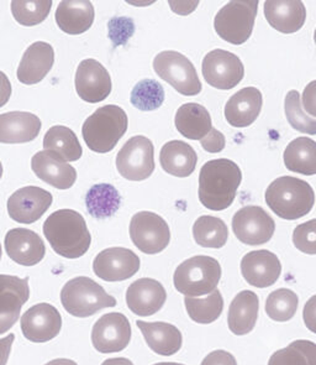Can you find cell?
Returning <instances> with one entry per match:
<instances>
[{"label": "cell", "mask_w": 316, "mask_h": 365, "mask_svg": "<svg viewBox=\"0 0 316 365\" xmlns=\"http://www.w3.org/2000/svg\"><path fill=\"white\" fill-rule=\"evenodd\" d=\"M164 101V89L157 81L139 82L131 92V103L139 110L149 112L161 107Z\"/></svg>", "instance_id": "obj_41"}, {"label": "cell", "mask_w": 316, "mask_h": 365, "mask_svg": "<svg viewBox=\"0 0 316 365\" xmlns=\"http://www.w3.org/2000/svg\"><path fill=\"white\" fill-rule=\"evenodd\" d=\"M11 96V83L8 76L0 71V108L9 102Z\"/></svg>", "instance_id": "obj_47"}, {"label": "cell", "mask_w": 316, "mask_h": 365, "mask_svg": "<svg viewBox=\"0 0 316 365\" xmlns=\"http://www.w3.org/2000/svg\"><path fill=\"white\" fill-rule=\"evenodd\" d=\"M41 127L40 118L33 113L10 112L0 114V143H30L38 138Z\"/></svg>", "instance_id": "obj_26"}, {"label": "cell", "mask_w": 316, "mask_h": 365, "mask_svg": "<svg viewBox=\"0 0 316 365\" xmlns=\"http://www.w3.org/2000/svg\"><path fill=\"white\" fill-rule=\"evenodd\" d=\"M201 72L208 85L228 91L243 80L245 67L233 52L216 48L206 53L201 63Z\"/></svg>", "instance_id": "obj_11"}, {"label": "cell", "mask_w": 316, "mask_h": 365, "mask_svg": "<svg viewBox=\"0 0 316 365\" xmlns=\"http://www.w3.org/2000/svg\"><path fill=\"white\" fill-rule=\"evenodd\" d=\"M139 265V258L132 250L115 247L105 249L95 257L93 272L102 280L117 282L134 277Z\"/></svg>", "instance_id": "obj_17"}, {"label": "cell", "mask_w": 316, "mask_h": 365, "mask_svg": "<svg viewBox=\"0 0 316 365\" xmlns=\"http://www.w3.org/2000/svg\"><path fill=\"white\" fill-rule=\"evenodd\" d=\"M62 328V316L50 304H38L30 307L21 317L23 337L33 343H46L56 338Z\"/></svg>", "instance_id": "obj_16"}, {"label": "cell", "mask_w": 316, "mask_h": 365, "mask_svg": "<svg viewBox=\"0 0 316 365\" xmlns=\"http://www.w3.org/2000/svg\"><path fill=\"white\" fill-rule=\"evenodd\" d=\"M102 365H134V363L127 358H110L102 361Z\"/></svg>", "instance_id": "obj_49"}, {"label": "cell", "mask_w": 316, "mask_h": 365, "mask_svg": "<svg viewBox=\"0 0 316 365\" xmlns=\"http://www.w3.org/2000/svg\"><path fill=\"white\" fill-rule=\"evenodd\" d=\"M265 16L272 28L282 34H294L304 26L307 9L300 0H268Z\"/></svg>", "instance_id": "obj_24"}, {"label": "cell", "mask_w": 316, "mask_h": 365, "mask_svg": "<svg viewBox=\"0 0 316 365\" xmlns=\"http://www.w3.org/2000/svg\"><path fill=\"white\" fill-rule=\"evenodd\" d=\"M0 259H1V245H0Z\"/></svg>", "instance_id": "obj_54"}, {"label": "cell", "mask_w": 316, "mask_h": 365, "mask_svg": "<svg viewBox=\"0 0 316 365\" xmlns=\"http://www.w3.org/2000/svg\"><path fill=\"white\" fill-rule=\"evenodd\" d=\"M200 365H237V361L231 353L218 349L205 356Z\"/></svg>", "instance_id": "obj_44"}, {"label": "cell", "mask_w": 316, "mask_h": 365, "mask_svg": "<svg viewBox=\"0 0 316 365\" xmlns=\"http://www.w3.org/2000/svg\"><path fill=\"white\" fill-rule=\"evenodd\" d=\"M200 144L203 146L205 151H208L210 154H216L225 149L226 140L223 133H220L218 129L213 128L208 135L205 136L203 140L200 141Z\"/></svg>", "instance_id": "obj_43"}, {"label": "cell", "mask_w": 316, "mask_h": 365, "mask_svg": "<svg viewBox=\"0 0 316 365\" xmlns=\"http://www.w3.org/2000/svg\"><path fill=\"white\" fill-rule=\"evenodd\" d=\"M52 201L51 192L36 186H26L10 196L8 213L10 218L18 223L31 225L46 213L51 207Z\"/></svg>", "instance_id": "obj_15"}, {"label": "cell", "mask_w": 316, "mask_h": 365, "mask_svg": "<svg viewBox=\"0 0 316 365\" xmlns=\"http://www.w3.org/2000/svg\"><path fill=\"white\" fill-rule=\"evenodd\" d=\"M293 244L302 253L316 255V218L297 225L293 232Z\"/></svg>", "instance_id": "obj_42"}, {"label": "cell", "mask_w": 316, "mask_h": 365, "mask_svg": "<svg viewBox=\"0 0 316 365\" xmlns=\"http://www.w3.org/2000/svg\"><path fill=\"white\" fill-rule=\"evenodd\" d=\"M284 165L292 173L316 175V141L300 136L289 143L283 155Z\"/></svg>", "instance_id": "obj_32"}, {"label": "cell", "mask_w": 316, "mask_h": 365, "mask_svg": "<svg viewBox=\"0 0 316 365\" xmlns=\"http://www.w3.org/2000/svg\"><path fill=\"white\" fill-rule=\"evenodd\" d=\"M154 148L146 136L137 135L126 141L117 156V169L129 181H144L154 171Z\"/></svg>", "instance_id": "obj_9"}, {"label": "cell", "mask_w": 316, "mask_h": 365, "mask_svg": "<svg viewBox=\"0 0 316 365\" xmlns=\"http://www.w3.org/2000/svg\"><path fill=\"white\" fill-rule=\"evenodd\" d=\"M51 0H36V1H11V13L14 19L23 26H35L46 20L52 8Z\"/></svg>", "instance_id": "obj_39"}, {"label": "cell", "mask_w": 316, "mask_h": 365, "mask_svg": "<svg viewBox=\"0 0 316 365\" xmlns=\"http://www.w3.org/2000/svg\"><path fill=\"white\" fill-rule=\"evenodd\" d=\"M302 107L309 117L316 118V81H312L305 87L302 96Z\"/></svg>", "instance_id": "obj_45"}, {"label": "cell", "mask_w": 316, "mask_h": 365, "mask_svg": "<svg viewBox=\"0 0 316 365\" xmlns=\"http://www.w3.org/2000/svg\"><path fill=\"white\" fill-rule=\"evenodd\" d=\"M221 279V267L216 259L196 255L178 265L173 282L178 292L186 297L209 295L216 290Z\"/></svg>", "instance_id": "obj_6"}, {"label": "cell", "mask_w": 316, "mask_h": 365, "mask_svg": "<svg viewBox=\"0 0 316 365\" xmlns=\"http://www.w3.org/2000/svg\"><path fill=\"white\" fill-rule=\"evenodd\" d=\"M257 0H235L215 15V31L226 43L242 45L251 38L256 20Z\"/></svg>", "instance_id": "obj_7"}, {"label": "cell", "mask_w": 316, "mask_h": 365, "mask_svg": "<svg viewBox=\"0 0 316 365\" xmlns=\"http://www.w3.org/2000/svg\"><path fill=\"white\" fill-rule=\"evenodd\" d=\"M43 149L56 153L65 161H77L83 155V149L75 131L65 125H55L46 131Z\"/></svg>", "instance_id": "obj_33"}, {"label": "cell", "mask_w": 316, "mask_h": 365, "mask_svg": "<svg viewBox=\"0 0 316 365\" xmlns=\"http://www.w3.org/2000/svg\"><path fill=\"white\" fill-rule=\"evenodd\" d=\"M299 297L289 289L273 291L265 301V314L277 322H287L297 314Z\"/></svg>", "instance_id": "obj_38"}, {"label": "cell", "mask_w": 316, "mask_h": 365, "mask_svg": "<svg viewBox=\"0 0 316 365\" xmlns=\"http://www.w3.org/2000/svg\"><path fill=\"white\" fill-rule=\"evenodd\" d=\"M94 18V6L88 0H65L57 6V25L68 35H80L88 31L93 25Z\"/></svg>", "instance_id": "obj_27"}, {"label": "cell", "mask_w": 316, "mask_h": 365, "mask_svg": "<svg viewBox=\"0 0 316 365\" xmlns=\"http://www.w3.org/2000/svg\"><path fill=\"white\" fill-rule=\"evenodd\" d=\"M263 104V97L256 87H246L233 94L225 106V118L235 128L250 127L256 122Z\"/></svg>", "instance_id": "obj_25"}, {"label": "cell", "mask_w": 316, "mask_h": 365, "mask_svg": "<svg viewBox=\"0 0 316 365\" xmlns=\"http://www.w3.org/2000/svg\"><path fill=\"white\" fill-rule=\"evenodd\" d=\"M5 250L9 258L23 267H33L42 262L46 247L38 233L26 228H14L5 235Z\"/></svg>", "instance_id": "obj_21"}, {"label": "cell", "mask_w": 316, "mask_h": 365, "mask_svg": "<svg viewBox=\"0 0 316 365\" xmlns=\"http://www.w3.org/2000/svg\"><path fill=\"white\" fill-rule=\"evenodd\" d=\"M314 41H315V43H316V29H315V33H314Z\"/></svg>", "instance_id": "obj_53"}, {"label": "cell", "mask_w": 316, "mask_h": 365, "mask_svg": "<svg viewBox=\"0 0 316 365\" xmlns=\"http://www.w3.org/2000/svg\"><path fill=\"white\" fill-rule=\"evenodd\" d=\"M174 124L181 135L201 141L213 129L210 113L198 103H186L178 108Z\"/></svg>", "instance_id": "obj_31"}, {"label": "cell", "mask_w": 316, "mask_h": 365, "mask_svg": "<svg viewBox=\"0 0 316 365\" xmlns=\"http://www.w3.org/2000/svg\"><path fill=\"white\" fill-rule=\"evenodd\" d=\"M233 230L242 243L262 245L275 235V222L262 207L246 206L233 215Z\"/></svg>", "instance_id": "obj_12"}, {"label": "cell", "mask_w": 316, "mask_h": 365, "mask_svg": "<svg viewBox=\"0 0 316 365\" xmlns=\"http://www.w3.org/2000/svg\"><path fill=\"white\" fill-rule=\"evenodd\" d=\"M154 70L158 77L172 86L178 93L191 97L201 92L196 67L183 53L162 51L154 57Z\"/></svg>", "instance_id": "obj_8"}, {"label": "cell", "mask_w": 316, "mask_h": 365, "mask_svg": "<svg viewBox=\"0 0 316 365\" xmlns=\"http://www.w3.org/2000/svg\"><path fill=\"white\" fill-rule=\"evenodd\" d=\"M302 319L307 329L316 334V295L312 296L304 306Z\"/></svg>", "instance_id": "obj_46"}, {"label": "cell", "mask_w": 316, "mask_h": 365, "mask_svg": "<svg viewBox=\"0 0 316 365\" xmlns=\"http://www.w3.org/2000/svg\"><path fill=\"white\" fill-rule=\"evenodd\" d=\"M120 201L117 188L107 183L93 186L85 198L89 213L95 218L112 217L119 210Z\"/></svg>", "instance_id": "obj_35"}, {"label": "cell", "mask_w": 316, "mask_h": 365, "mask_svg": "<svg viewBox=\"0 0 316 365\" xmlns=\"http://www.w3.org/2000/svg\"><path fill=\"white\" fill-rule=\"evenodd\" d=\"M167 300V292L159 281L142 277L134 281L126 291V304L136 316L149 317L161 311Z\"/></svg>", "instance_id": "obj_19"}, {"label": "cell", "mask_w": 316, "mask_h": 365, "mask_svg": "<svg viewBox=\"0 0 316 365\" xmlns=\"http://www.w3.org/2000/svg\"><path fill=\"white\" fill-rule=\"evenodd\" d=\"M159 163L166 173L176 178H188L196 171L198 155L181 140L168 141L159 153Z\"/></svg>", "instance_id": "obj_30"}, {"label": "cell", "mask_w": 316, "mask_h": 365, "mask_svg": "<svg viewBox=\"0 0 316 365\" xmlns=\"http://www.w3.org/2000/svg\"><path fill=\"white\" fill-rule=\"evenodd\" d=\"M144 334L147 346L158 356H171L181 351L183 336L181 331L171 323L136 322Z\"/></svg>", "instance_id": "obj_28"}, {"label": "cell", "mask_w": 316, "mask_h": 365, "mask_svg": "<svg viewBox=\"0 0 316 365\" xmlns=\"http://www.w3.org/2000/svg\"><path fill=\"white\" fill-rule=\"evenodd\" d=\"M60 302L68 314L85 319L100 309L117 306V299L110 296L98 282L90 277H79L68 281L60 291Z\"/></svg>", "instance_id": "obj_5"}, {"label": "cell", "mask_w": 316, "mask_h": 365, "mask_svg": "<svg viewBox=\"0 0 316 365\" xmlns=\"http://www.w3.org/2000/svg\"><path fill=\"white\" fill-rule=\"evenodd\" d=\"M258 309L260 300L255 292L250 290L238 292L228 309L230 331L236 336H245L252 332L258 319Z\"/></svg>", "instance_id": "obj_29"}, {"label": "cell", "mask_w": 316, "mask_h": 365, "mask_svg": "<svg viewBox=\"0 0 316 365\" xmlns=\"http://www.w3.org/2000/svg\"><path fill=\"white\" fill-rule=\"evenodd\" d=\"M154 365H184V364H179V363H157V364Z\"/></svg>", "instance_id": "obj_51"}, {"label": "cell", "mask_w": 316, "mask_h": 365, "mask_svg": "<svg viewBox=\"0 0 316 365\" xmlns=\"http://www.w3.org/2000/svg\"><path fill=\"white\" fill-rule=\"evenodd\" d=\"M186 314L194 322L210 324L221 316L223 311V299L221 292L216 289L205 299L186 297L184 299Z\"/></svg>", "instance_id": "obj_36"}, {"label": "cell", "mask_w": 316, "mask_h": 365, "mask_svg": "<svg viewBox=\"0 0 316 365\" xmlns=\"http://www.w3.org/2000/svg\"><path fill=\"white\" fill-rule=\"evenodd\" d=\"M241 274L250 285L265 289L277 282L282 274V264L270 250H255L242 258Z\"/></svg>", "instance_id": "obj_20"}, {"label": "cell", "mask_w": 316, "mask_h": 365, "mask_svg": "<svg viewBox=\"0 0 316 365\" xmlns=\"http://www.w3.org/2000/svg\"><path fill=\"white\" fill-rule=\"evenodd\" d=\"M284 110L290 127L304 134L316 135V119L309 117L302 110L300 93L295 89H292L287 93L284 101Z\"/></svg>", "instance_id": "obj_40"}, {"label": "cell", "mask_w": 316, "mask_h": 365, "mask_svg": "<svg viewBox=\"0 0 316 365\" xmlns=\"http://www.w3.org/2000/svg\"><path fill=\"white\" fill-rule=\"evenodd\" d=\"M43 235L55 253L67 259L83 257L92 243L83 215L73 210L53 212L43 223Z\"/></svg>", "instance_id": "obj_2"}, {"label": "cell", "mask_w": 316, "mask_h": 365, "mask_svg": "<svg viewBox=\"0 0 316 365\" xmlns=\"http://www.w3.org/2000/svg\"><path fill=\"white\" fill-rule=\"evenodd\" d=\"M31 169L43 182L58 190H68L77 180L75 168L52 151H38L33 155Z\"/></svg>", "instance_id": "obj_22"}, {"label": "cell", "mask_w": 316, "mask_h": 365, "mask_svg": "<svg viewBox=\"0 0 316 365\" xmlns=\"http://www.w3.org/2000/svg\"><path fill=\"white\" fill-rule=\"evenodd\" d=\"M45 365H78L75 361H70V359H53V361H48Z\"/></svg>", "instance_id": "obj_50"}, {"label": "cell", "mask_w": 316, "mask_h": 365, "mask_svg": "<svg viewBox=\"0 0 316 365\" xmlns=\"http://www.w3.org/2000/svg\"><path fill=\"white\" fill-rule=\"evenodd\" d=\"M268 365H316V343L297 339L272 354Z\"/></svg>", "instance_id": "obj_37"}, {"label": "cell", "mask_w": 316, "mask_h": 365, "mask_svg": "<svg viewBox=\"0 0 316 365\" xmlns=\"http://www.w3.org/2000/svg\"><path fill=\"white\" fill-rule=\"evenodd\" d=\"M75 83L79 98L87 103H99L112 93L110 73L94 58H87L79 63Z\"/></svg>", "instance_id": "obj_14"}, {"label": "cell", "mask_w": 316, "mask_h": 365, "mask_svg": "<svg viewBox=\"0 0 316 365\" xmlns=\"http://www.w3.org/2000/svg\"><path fill=\"white\" fill-rule=\"evenodd\" d=\"M242 182L238 165L228 159L210 160L199 173V200L210 211H223L233 205Z\"/></svg>", "instance_id": "obj_1"}, {"label": "cell", "mask_w": 316, "mask_h": 365, "mask_svg": "<svg viewBox=\"0 0 316 365\" xmlns=\"http://www.w3.org/2000/svg\"><path fill=\"white\" fill-rule=\"evenodd\" d=\"M55 63V51L50 43L38 41L26 48L18 67V80L23 85L40 83Z\"/></svg>", "instance_id": "obj_23"}, {"label": "cell", "mask_w": 316, "mask_h": 365, "mask_svg": "<svg viewBox=\"0 0 316 365\" xmlns=\"http://www.w3.org/2000/svg\"><path fill=\"white\" fill-rule=\"evenodd\" d=\"M14 341V334H9V336L0 339V365H6L9 361L10 351H11V346Z\"/></svg>", "instance_id": "obj_48"}, {"label": "cell", "mask_w": 316, "mask_h": 365, "mask_svg": "<svg viewBox=\"0 0 316 365\" xmlns=\"http://www.w3.org/2000/svg\"><path fill=\"white\" fill-rule=\"evenodd\" d=\"M193 237L203 248H223L228 242V225L218 217L201 215L193 225Z\"/></svg>", "instance_id": "obj_34"}, {"label": "cell", "mask_w": 316, "mask_h": 365, "mask_svg": "<svg viewBox=\"0 0 316 365\" xmlns=\"http://www.w3.org/2000/svg\"><path fill=\"white\" fill-rule=\"evenodd\" d=\"M1 176H3V165L0 163V178H1Z\"/></svg>", "instance_id": "obj_52"}, {"label": "cell", "mask_w": 316, "mask_h": 365, "mask_svg": "<svg viewBox=\"0 0 316 365\" xmlns=\"http://www.w3.org/2000/svg\"><path fill=\"white\" fill-rule=\"evenodd\" d=\"M30 297L28 279L0 275V334L8 332L20 319Z\"/></svg>", "instance_id": "obj_18"}, {"label": "cell", "mask_w": 316, "mask_h": 365, "mask_svg": "<svg viewBox=\"0 0 316 365\" xmlns=\"http://www.w3.org/2000/svg\"><path fill=\"white\" fill-rule=\"evenodd\" d=\"M130 238L139 252L154 255L167 248L171 230L161 215L154 212H139L131 218Z\"/></svg>", "instance_id": "obj_10"}, {"label": "cell", "mask_w": 316, "mask_h": 365, "mask_svg": "<svg viewBox=\"0 0 316 365\" xmlns=\"http://www.w3.org/2000/svg\"><path fill=\"white\" fill-rule=\"evenodd\" d=\"M265 203L279 218L295 220L312 212L315 192L300 178L282 176L275 178L265 190Z\"/></svg>", "instance_id": "obj_3"}, {"label": "cell", "mask_w": 316, "mask_h": 365, "mask_svg": "<svg viewBox=\"0 0 316 365\" xmlns=\"http://www.w3.org/2000/svg\"><path fill=\"white\" fill-rule=\"evenodd\" d=\"M129 119L125 110L117 106H104L85 119L82 135L90 150L98 154L112 151L125 135Z\"/></svg>", "instance_id": "obj_4"}, {"label": "cell", "mask_w": 316, "mask_h": 365, "mask_svg": "<svg viewBox=\"0 0 316 365\" xmlns=\"http://www.w3.org/2000/svg\"><path fill=\"white\" fill-rule=\"evenodd\" d=\"M130 341L131 326L125 314H104L94 324L92 343L99 353L109 354L124 351Z\"/></svg>", "instance_id": "obj_13"}]
</instances>
